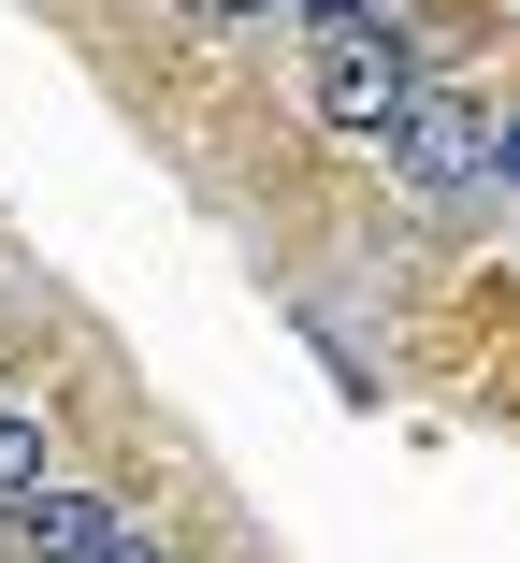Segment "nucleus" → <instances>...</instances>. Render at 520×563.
<instances>
[{
  "label": "nucleus",
  "instance_id": "nucleus-1",
  "mask_svg": "<svg viewBox=\"0 0 520 563\" xmlns=\"http://www.w3.org/2000/svg\"><path fill=\"white\" fill-rule=\"evenodd\" d=\"M15 549H30V563H159V549H145L117 506H101V492H58V477L15 506Z\"/></svg>",
  "mask_w": 520,
  "mask_h": 563
},
{
  "label": "nucleus",
  "instance_id": "nucleus-2",
  "mask_svg": "<svg viewBox=\"0 0 520 563\" xmlns=\"http://www.w3.org/2000/svg\"><path fill=\"white\" fill-rule=\"evenodd\" d=\"M289 15L319 30V44H390V58H420V30H405L390 0H289Z\"/></svg>",
  "mask_w": 520,
  "mask_h": 563
},
{
  "label": "nucleus",
  "instance_id": "nucleus-3",
  "mask_svg": "<svg viewBox=\"0 0 520 563\" xmlns=\"http://www.w3.org/2000/svg\"><path fill=\"white\" fill-rule=\"evenodd\" d=\"M44 477H58V463H44V419H15V405H0V520H15Z\"/></svg>",
  "mask_w": 520,
  "mask_h": 563
},
{
  "label": "nucleus",
  "instance_id": "nucleus-4",
  "mask_svg": "<svg viewBox=\"0 0 520 563\" xmlns=\"http://www.w3.org/2000/svg\"><path fill=\"white\" fill-rule=\"evenodd\" d=\"M188 15H218V30H261V15H289V0H188Z\"/></svg>",
  "mask_w": 520,
  "mask_h": 563
},
{
  "label": "nucleus",
  "instance_id": "nucleus-5",
  "mask_svg": "<svg viewBox=\"0 0 520 563\" xmlns=\"http://www.w3.org/2000/svg\"><path fill=\"white\" fill-rule=\"evenodd\" d=\"M491 188H520V117H491Z\"/></svg>",
  "mask_w": 520,
  "mask_h": 563
}]
</instances>
